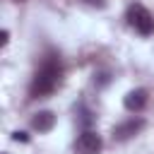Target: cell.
Instances as JSON below:
<instances>
[{"instance_id":"cell-7","label":"cell","mask_w":154,"mask_h":154,"mask_svg":"<svg viewBox=\"0 0 154 154\" xmlns=\"http://www.w3.org/2000/svg\"><path fill=\"white\" fill-rule=\"evenodd\" d=\"M12 140H17V142H29L26 132H14V135H12Z\"/></svg>"},{"instance_id":"cell-8","label":"cell","mask_w":154,"mask_h":154,"mask_svg":"<svg viewBox=\"0 0 154 154\" xmlns=\"http://www.w3.org/2000/svg\"><path fill=\"white\" fill-rule=\"evenodd\" d=\"M84 2H89V5H96V7H103V5H106V0H84Z\"/></svg>"},{"instance_id":"cell-5","label":"cell","mask_w":154,"mask_h":154,"mask_svg":"<svg viewBox=\"0 0 154 154\" xmlns=\"http://www.w3.org/2000/svg\"><path fill=\"white\" fill-rule=\"evenodd\" d=\"M147 99H149L147 89H132V91H128V94H125L123 106H125L130 113H140V111L147 106Z\"/></svg>"},{"instance_id":"cell-9","label":"cell","mask_w":154,"mask_h":154,"mask_svg":"<svg viewBox=\"0 0 154 154\" xmlns=\"http://www.w3.org/2000/svg\"><path fill=\"white\" fill-rule=\"evenodd\" d=\"M7 41H10V34H7V29L2 31V46H7Z\"/></svg>"},{"instance_id":"cell-1","label":"cell","mask_w":154,"mask_h":154,"mask_svg":"<svg viewBox=\"0 0 154 154\" xmlns=\"http://www.w3.org/2000/svg\"><path fill=\"white\" fill-rule=\"evenodd\" d=\"M63 82V63H60V55L58 53H46V58L41 60V67L36 70L31 84H29V94L34 99H43V96H51Z\"/></svg>"},{"instance_id":"cell-2","label":"cell","mask_w":154,"mask_h":154,"mask_svg":"<svg viewBox=\"0 0 154 154\" xmlns=\"http://www.w3.org/2000/svg\"><path fill=\"white\" fill-rule=\"evenodd\" d=\"M125 19H128V24H130L137 34H142V36H149V34L154 31V17H152V12H149L144 5H140V2H132V5L128 7Z\"/></svg>"},{"instance_id":"cell-3","label":"cell","mask_w":154,"mask_h":154,"mask_svg":"<svg viewBox=\"0 0 154 154\" xmlns=\"http://www.w3.org/2000/svg\"><path fill=\"white\" fill-rule=\"evenodd\" d=\"M101 147H103V142L94 130H84L75 140V154H99Z\"/></svg>"},{"instance_id":"cell-6","label":"cell","mask_w":154,"mask_h":154,"mask_svg":"<svg viewBox=\"0 0 154 154\" xmlns=\"http://www.w3.org/2000/svg\"><path fill=\"white\" fill-rule=\"evenodd\" d=\"M53 125H55V113L53 111H38L31 118V128L36 132H48V130H53Z\"/></svg>"},{"instance_id":"cell-4","label":"cell","mask_w":154,"mask_h":154,"mask_svg":"<svg viewBox=\"0 0 154 154\" xmlns=\"http://www.w3.org/2000/svg\"><path fill=\"white\" fill-rule=\"evenodd\" d=\"M142 128H144V120H142V118H130V120H125V123H120V125L113 128V140H118V142L130 140V137L137 135Z\"/></svg>"}]
</instances>
